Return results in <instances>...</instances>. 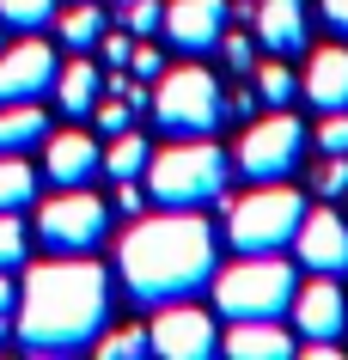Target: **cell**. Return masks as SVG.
<instances>
[{"label": "cell", "instance_id": "1", "mask_svg": "<svg viewBox=\"0 0 348 360\" xmlns=\"http://www.w3.org/2000/svg\"><path fill=\"white\" fill-rule=\"evenodd\" d=\"M104 323H110V275L86 257H61L25 275L13 342L25 354H79L104 336Z\"/></svg>", "mask_w": 348, "mask_h": 360}, {"label": "cell", "instance_id": "6", "mask_svg": "<svg viewBox=\"0 0 348 360\" xmlns=\"http://www.w3.org/2000/svg\"><path fill=\"white\" fill-rule=\"evenodd\" d=\"M147 104H153L159 129L177 134V141H202V134H214L226 122V92L214 86L208 68H172V74H159Z\"/></svg>", "mask_w": 348, "mask_h": 360}, {"label": "cell", "instance_id": "28", "mask_svg": "<svg viewBox=\"0 0 348 360\" xmlns=\"http://www.w3.org/2000/svg\"><path fill=\"white\" fill-rule=\"evenodd\" d=\"M159 25H165V6L159 0H122V31L129 37H153Z\"/></svg>", "mask_w": 348, "mask_h": 360}, {"label": "cell", "instance_id": "4", "mask_svg": "<svg viewBox=\"0 0 348 360\" xmlns=\"http://www.w3.org/2000/svg\"><path fill=\"white\" fill-rule=\"evenodd\" d=\"M306 220V195L288 184H257L251 195H238L226 208V238L238 257H281L293 245V232Z\"/></svg>", "mask_w": 348, "mask_h": 360}, {"label": "cell", "instance_id": "21", "mask_svg": "<svg viewBox=\"0 0 348 360\" xmlns=\"http://www.w3.org/2000/svg\"><path fill=\"white\" fill-rule=\"evenodd\" d=\"M147 159H153L147 134L122 129V134H110V147H104V159H98V165L110 171V177H147Z\"/></svg>", "mask_w": 348, "mask_h": 360}, {"label": "cell", "instance_id": "39", "mask_svg": "<svg viewBox=\"0 0 348 360\" xmlns=\"http://www.w3.org/2000/svg\"><path fill=\"white\" fill-rule=\"evenodd\" d=\"M116 6H122V0H116Z\"/></svg>", "mask_w": 348, "mask_h": 360}, {"label": "cell", "instance_id": "9", "mask_svg": "<svg viewBox=\"0 0 348 360\" xmlns=\"http://www.w3.org/2000/svg\"><path fill=\"white\" fill-rule=\"evenodd\" d=\"M147 342H153V354H165V360H208L214 348H220V330H214V318L202 305L172 300L153 323H147Z\"/></svg>", "mask_w": 348, "mask_h": 360}, {"label": "cell", "instance_id": "15", "mask_svg": "<svg viewBox=\"0 0 348 360\" xmlns=\"http://www.w3.org/2000/svg\"><path fill=\"white\" fill-rule=\"evenodd\" d=\"M251 31L269 56H299L306 49V0H257Z\"/></svg>", "mask_w": 348, "mask_h": 360}, {"label": "cell", "instance_id": "26", "mask_svg": "<svg viewBox=\"0 0 348 360\" xmlns=\"http://www.w3.org/2000/svg\"><path fill=\"white\" fill-rule=\"evenodd\" d=\"M311 190L324 195V202H336V195L348 190V153H324V159L311 165Z\"/></svg>", "mask_w": 348, "mask_h": 360}, {"label": "cell", "instance_id": "18", "mask_svg": "<svg viewBox=\"0 0 348 360\" xmlns=\"http://www.w3.org/2000/svg\"><path fill=\"white\" fill-rule=\"evenodd\" d=\"M98 92H104V74H98V61H67L56 74V104L67 116H92Z\"/></svg>", "mask_w": 348, "mask_h": 360}, {"label": "cell", "instance_id": "5", "mask_svg": "<svg viewBox=\"0 0 348 360\" xmlns=\"http://www.w3.org/2000/svg\"><path fill=\"white\" fill-rule=\"evenodd\" d=\"M293 293V269L281 257H245V263H232L214 275V311L226 323H245V318H288Z\"/></svg>", "mask_w": 348, "mask_h": 360}, {"label": "cell", "instance_id": "31", "mask_svg": "<svg viewBox=\"0 0 348 360\" xmlns=\"http://www.w3.org/2000/svg\"><path fill=\"white\" fill-rule=\"evenodd\" d=\"M220 56H226L232 74H251L257 68V43L245 37V31H226V37H220Z\"/></svg>", "mask_w": 348, "mask_h": 360}, {"label": "cell", "instance_id": "29", "mask_svg": "<svg viewBox=\"0 0 348 360\" xmlns=\"http://www.w3.org/2000/svg\"><path fill=\"white\" fill-rule=\"evenodd\" d=\"M25 263V220L19 214H0V269Z\"/></svg>", "mask_w": 348, "mask_h": 360}, {"label": "cell", "instance_id": "36", "mask_svg": "<svg viewBox=\"0 0 348 360\" xmlns=\"http://www.w3.org/2000/svg\"><path fill=\"white\" fill-rule=\"evenodd\" d=\"M324 6V25L336 31V37H348V0H318Z\"/></svg>", "mask_w": 348, "mask_h": 360}, {"label": "cell", "instance_id": "17", "mask_svg": "<svg viewBox=\"0 0 348 360\" xmlns=\"http://www.w3.org/2000/svg\"><path fill=\"white\" fill-rule=\"evenodd\" d=\"M299 92L311 98V110H348V49H318L299 79Z\"/></svg>", "mask_w": 348, "mask_h": 360}, {"label": "cell", "instance_id": "3", "mask_svg": "<svg viewBox=\"0 0 348 360\" xmlns=\"http://www.w3.org/2000/svg\"><path fill=\"white\" fill-rule=\"evenodd\" d=\"M226 171H232V159L208 134L202 141H177V147L147 159V195H153V208H208L214 195L226 190Z\"/></svg>", "mask_w": 348, "mask_h": 360}, {"label": "cell", "instance_id": "37", "mask_svg": "<svg viewBox=\"0 0 348 360\" xmlns=\"http://www.w3.org/2000/svg\"><path fill=\"white\" fill-rule=\"evenodd\" d=\"M306 360H336V342H306Z\"/></svg>", "mask_w": 348, "mask_h": 360}, {"label": "cell", "instance_id": "38", "mask_svg": "<svg viewBox=\"0 0 348 360\" xmlns=\"http://www.w3.org/2000/svg\"><path fill=\"white\" fill-rule=\"evenodd\" d=\"M0 43H6V25H0Z\"/></svg>", "mask_w": 348, "mask_h": 360}, {"label": "cell", "instance_id": "12", "mask_svg": "<svg viewBox=\"0 0 348 360\" xmlns=\"http://www.w3.org/2000/svg\"><path fill=\"white\" fill-rule=\"evenodd\" d=\"M293 257L311 275H348V220L336 208H306V220L293 232Z\"/></svg>", "mask_w": 348, "mask_h": 360}, {"label": "cell", "instance_id": "10", "mask_svg": "<svg viewBox=\"0 0 348 360\" xmlns=\"http://www.w3.org/2000/svg\"><path fill=\"white\" fill-rule=\"evenodd\" d=\"M56 74H61V61H56V49L43 37H25V43H13V49L0 43V104L56 92Z\"/></svg>", "mask_w": 348, "mask_h": 360}, {"label": "cell", "instance_id": "14", "mask_svg": "<svg viewBox=\"0 0 348 360\" xmlns=\"http://www.w3.org/2000/svg\"><path fill=\"white\" fill-rule=\"evenodd\" d=\"M98 159H104V147H98L86 129L43 134V171H49V184H61V190H74V184H92Z\"/></svg>", "mask_w": 348, "mask_h": 360}, {"label": "cell", "instance_id": "27", "mask_svg": "<svg viewBox=\"0 0 348 360\" xmlns=\"http://www.w3.org/2000/svg\"><path fill=\"white\" fill-rule=\"evenodd\" d=\"M92 122H98L104 134H122V129H135V104H129L122 92H110V98L98 92V104H92Z\"/></svg>", "mask_w": 348, "mask_h": 360}, {"label": "cell", "instance_id": "25", "mask_svg": "<svg viewBox=\"0 0 348 360\" xmlns=\"http://www.w3.org/2000/svg\"><path fill=\"white\" fill-rule=\"evenodd\" d=\"M0 25L6 31H43V25H56V0H0Z\"/></svg>", "mask_w": 348, "mask_h": 360}, {"label": "cell", "instance_id": "34", "mask_svg": "<svg viewBox=\"0 0 348 360\" xmlns=\"http://www.w3.org/2000/svg\"><path fill=\"white\" fill-rule=\"evenodd\" d=\"M13 311H19V287L6 281V269H0V342L13 336Z\"/></svg>", "mask_w": 348, "mask_h": 360}, {"label": "cell", "instance_id": "24", "mask_svg": "<svg viewBox=\"0 0 348 360\" xmlns=\"http://www.w3.org/2000/svg\"><path fill=\"white\" fill-rule=\"evenodd\" d=\"M98 360H135V354H153V342H147V330L141 323H122V330H104V336L92 342Z\"/></svg>", "mask_w": 348, "mask_h": 360}, {"label": "cell", "instance_id": "19", "mask_svg": "<svg viewBox=\"0 0 348 360\" xmlns=\"http://www.w3.org/2000/svg\"><path fill=\"white\" fill-rule=\"evenodd\" d=\"M49 134V116L37 110V98H19V104H0V153H25Z\"/></svg>", "mask_w": 348, "mask_h": 360}, {"label": "cell", "instance_id": "11", "mask_svg": "<svg viewBox=\"0 0 348 360\" xmlns=\"http://www.w3.org/2000/svg\"><path fill=\"white\" fill-rule=\"evenodd\" d=\"M288 318H293V330H299L306 342H342L348 300H342V287H336V275H311V281L293 293Z\"/></svg>", "mask_w": 348, "mask_h": 360}, {"label": "cell", "instance_id": "23", "mask_svg": "<svg viewBox=\"0 0 348 360\" xmlns=\"http://www.w3.org/2000/svg\"><path fill=\"white\" fill-rule=\"evenodd\" d=\"M257 98L269 104V110H288L293 98H299V74H293L288 61H257Z\"/></svg>", "mask_w": 348, "mask_h": 360}, {"label": "cell", "instance_id": "33", "mask_svg": "<svg viewBox=\"0 0 348 360\" xmlns=\"http://www.w3.org/2000/svg\"><path fill=\"white\" fill-rule=\"evenodd\" d=\"M129 49H135V37H129V31H122V37H116V31H104V37H98V56L110 61V68H129Z\"/></svg>", "mask_w": 348, "mask_h": 360}, {"label": "cell", "instance_id": "8", "mask_svg": "<svg viewBox=\"0 0 348 360\" xmlns=\"http://www.w3.org/2000/svg\"><path fill=\"white\" fill-rule=\"evenodd\" d=\"M104 232H110V208H104L86 184L61 190L56 202L37 208V238H43V250H56V257H86V250L104 245Z\"/></svg>", "mask_w": 348, "mask_h": 360}, {"label": "cell", "instance_id": "7", "mask_svg": "<svg viewBox=\"0 0 348 360\" xmlns=\"http://www.w3.org/2000/svg\"><path fill=\"white\" fill-rule=\"evenodd\" d=\"M232 165L245 171L251 184H288L293 171L306 165V122L293 110H275L263 122L238 134V153H232Z\"/></svg>", "mask_w": 348, "mask_h": 360}, {"label": "cell", "instance_id": "35", "mask_svg": "<svg viewBox=\"0 0 348 360\" xmlns=\"http://www.w3.org/2000/svg\"><path fill=\"white\" fill-rule=\"evenodd\" d=\"M141 177H116V214H141Z\"/></svg>", "mask_w": 348, "mask_h": 360}, {"label": "cell", "instance_id": "22", "mask_svg": "<svg viewBox=\"0 0 348 360\" xmlns=\"http://www.w3.org/2000/svg\"><path fill=\"white\" fill-rule=\"evenodd\" d=\"M31 195H37V171L25 165L19 153H0V214L31 208Z\"/></svg>", "mask_w": 348, "mask_h": 360}, {"label": "cell", "instance_id": "13", "mask_svg": "<svg viewBox=\"0 0 348 360\" xmlns=\"http://www.w3.org/2000/svg\"><path fill=\"white\" fill-rule=\"evenodd\" d=\"M226 19H232L226 0H172L159 31H165L172 49H183V56H208V49H220V37H226Z\"/></svg>", "mask_w": 348, "mask_h": 360}, {"label": "cell", "instance_id": "32", "mask_svg": "<svg viewBox=\"0 0 348 360\" xmlns=\"http://www.w3.org/2000/svg\"><path fill=\"white\" fill-rule=\"evenodd\" d=\"M129 74H135V79H159V74H165V56H159L153 43L135 37V49H129Z\"/></svg>", "mask_w": 348, "mask_h": 360}, {"label": "cell", "instance_id": "30", "mask_svg": "<svg viewBox=\"0 0 348 360\" xmlns=\"http://www.w3.org/2000/svg\"><path fill=\"white\" fill-rule=\"evenodd\" d=\"M311 141H318V153H348V110H324Z\"/></svg>", "mask_w": 348, "mask_h": 360}, {"label": "cell", "instance_id": "2", "mask_svg": "<svg viewBox=\"0 0 348 360\" xmlns=\"http://www.w3.org/2000/svg\"><path fill=\"white\" fill-rule=\"evenodd\" d=\"M116 275L141 305H172L214 287V226L195 208L135 214L116 245Z\"/></svg>", "mask_w": 348, "mask_h": 360}, {"label": "cell", "instance_id": "16", "mask_svg": "<svg viewBox=\"0 0 348 360\" xmlns=\"http://www.w3.org/2000/svg\"><path fill=\"white\" fill-rule=\"evenodd\" d=\"M232 360H288L293 354V336H288V323L281 318H245V323H232L226 342H220Z\"/></svg>", "mask_w": 348, "mask_h": 360}, {"label": "cell", "instance_id": "20", "mask_svg": "<svg viewBox=\"0 0 348 360\" xmlns=\"http://www.w3.org/2000/svg\"><path fill=\"white\" fill-rule=\"evenodd\" d=\"M56 37L67 43L74 56L98 49V37H104V13H98V0H74L67 13H56Z\"/></svg>", "mask_w": 348, "mask_h": 360}]
</instances>
